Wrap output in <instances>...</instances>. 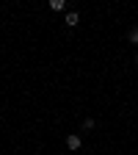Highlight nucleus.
<instances>
[{
  "mask_svg": "<svg viewBox=\"0 0 138 155\" xmlns=\"http://www.w3.org/2000/svg\"><path fill=\"white\" fill-rule=\"evenodd\" d=\"M47 8H50V11H64V8H66V3H64V0H50Z\"/></svg>",
  "mask_w": 138,
  "mask_h": 155,
  "instance_id": "7ed1b4c3",
  "label": "nucleus"
},
{
  "mask_svg": "<svg viewBox=\"0 0 138 155\" xmlns=\"http://www.w3.org/2000/svg\"><path fill=\"white\" fill-rule=\"evenodd\" d=\"M66 147H69L72 152H75V150H80V147H83V139H80V133H69V136H66Z\"/></svg>",
  "mask_w": 138,
  "mask_h": 155,
  "instance_id": "f257e3e1",
  "label": "nucleus"
},
{
  "mask_svg": "<svg viewBox=\"0 0 138 155\" xmlns=\"http://www.w3.org/2000/svg\"><path fill=\"white\" fill-rule=\"evenodd\" d=\"M94 127H97V122L91 119V116H88V119H83V130H86V133H88V130H94Z\"/></svg>",
  "mask_w": 138,
  "mask_h": 155,
  "instance_id": "39448f33",
  "label": "nucleus"
},
{
  "mask_svg": "<svg viewBox=\"0 0 138 155\" xmlns=\"http://www.w3.org/2000/svg\"><path fill=\"white\" fill-rule=\"evenodd\" d=\"M127 39H130V45H138V25H133V28H130Z\"/></svg>",
  "mask_w": 138,
  "mask_h": 155,
  "instance_id": "20e7f679",
  "label": "nucleus"
},
{
  "mask_svg": "<svg viewBox=\"0 0 138 155\" xmlns=\"http://www.w3.org/2000/svg\"><path fill=\"white\" fill-rule=\"evenodd\" d=\"M64 22H66L69 28H77V22H80V14H77V11H66V17H64Z\"/></svg>",
  "mask_w": 138,
  "mask_h": 155,
  "instance_id": "f03ea898",
  "label": "nucleus"
},
{
  "mask_svg": "<svg viewBox=\"0 0 138 155\" xmlns=\"http://www.w3.org/2000/svg\"><path fill=\"white\" fill-rule=\"evenodd\" d=\"M135 64H138V55H135Z\"/></svg>",
  "mask_w": 138,
  "mask_h": 155,
  "instance_id": "423d86ee",
  "label": "nucleus"
}]
</instances>
